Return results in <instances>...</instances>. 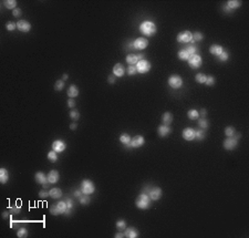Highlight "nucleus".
Wrapping results in <instances>:
<instances>
[{"label":"nucleus","mask_w":249,"mask_h":238,"mask_svg":"<svg viewBox=\"0 0 249 238\" xmlns=\"http://www.w3.org/2000/svg\"><path fill=\"white\" fill-rule=\"evenodd\" d=\"M187 116H188L189 120H197L199 118L198 111L195 109H190L188 112H187Z\"/></svg>","instance_id":"obj_30"},{"label":"nucleus","mask_w":249,"mask_h":238,"mask_svg":"<svg viewBox=\"0 0 249 238\" xmlns=\"http://www.w3.org/2000/svg\"><path fill=\"white\" fill-rule=\"evenodd\" d=\"M65 149H66V144L62 140H55L52 143V149L57 153H62Z\"/></svg>","instance_id":"obj_11"},{"label":"nucleus","mask_w":249,"mask_h":238,"mask_svg":"<svg viewBox=\"0 0 249 238\" xmlns=\"http://www.w3.org/2000/svg\"><path fill=\"white\" fill-rule=\"evenodd\" d=\"M218 58H219V61H221V62H226V61L229 59L228 52L224 50V51H223V53H221L220 55H218Z\"/></svg>","instance_id":"obj_45"},{"label":"nucleus","mask_w":249,"mask_h":238,"mask_svg":"<svg viewBox=\"0 0 249 238\" xmlns=\"http://www.w3.org/2000/svg\"><path fill=\"white\" fill-rule=\"evenodd\" d=\"M198 113H199V116H202V118H205V116L207 115V111H206L205 109H202V110H200V111L198 112Z\"/></svg>","instance_id":"obj_56"},{"label":"nucleus","mask_w":249,"mask_h":238,"mask_svg":"<svg viewBox=\"0 0 249 238\" xmlns=\"http://www.w3.org/2000/svg\"><path fill=\"white\" fill-rule=\"evenodd\" d=\"M76 127H78V124H76V123H71V124H70V129H71V130H76Z\"/></svg>","instance_id":"obj_59"},{"label":"nucleus","mask_w":249,"mask_h":238,"mask_svg":"<svg viewBox=\"0 0 249 238\" xmlns=\"http://www.w3.org/2000/svg\"><path fill=\"white\" fill-rule=\"evenodd\" d=\"M238 145V140H236L235 137H227L224 141V149L227 151H231L235 149Z\"/></svg>","instance_id":"obj_9"},{"label":"nucleus","mask_w":249,"mask_h":238,"mask_svg":"<svg viewBox=\"0 0 249 238\" xmlns=\"http://www.w3.org/2000/svg\"><path fill=\"white\" fill-rule=\"evenodd\" d=\"M206 134H205V130L203 129H198L195 131V139L198 140V141H202V140L205 139Z\"/></svg>","instance_id":"obj_32"},{"label":"nucleus","mask_w":249,"mask_h":238,"mask_svg":"<svg viewBox=\"0 0 249 238\" xmlns=\"http://www.w3.org/2000/svg\"><path fill=\"white\" fill-rule=\"evenodd\" d=\"M17 28L21 32H29L31 30V23L27 20H19L17 22Z\"/></svg>","instance_id":"obj_13"},{"label":"nucleus","mask_w":249,"mask_h":238,"mask_svg":"<svg viewBox=\"0 0 249 238\" xmlns=\"http://www.w3.org/2000/svg\"><path fill=\"white\" fill-rule=\"evenodd\" d=\"M132 137L129 136L127 133H122L120 135V142L122 144H124L126 147H129V143H131Z\"/></svg>","instance_id":"obj_24"},{"label":"nucleus","mask_w":249,"mask_h":238,"mask_svg":"<svg viewBox=\"0 0 249 238\" xmlns=\"http://www.w3.org/2000/svg\"><path fill=\"white\" fill-rule=\"evenodd\" d=\"M17 236L19 238H25L28 236V229L25 228V227H20L18 229V232H17Z\"/></svg>","instance_id":"obj_37"},{"label":"nucleus","mask_w":249,"mask_h":238,"mask_svg":"<svg viewBox=\"0 0 249 238\" xmlns=\"http://www.w3.org/2000/svg\"><path fill=\"white\" fill-rule=\"evenodd\" d=\"M82 191L81 189H76V191H74V196L76 197V198H80L81 196H82Z\"/></svg>","instance_id":"obj_54"},{"label":"nucleus","mask_w":249,"mask_h":238,"mask_svg":"<svg viewBox=\"0 0 249 238\" xmlns=\"http://www.w3.org/2000/svg\"><path fill=\"white\" fill-rule=\"evenodd\" d=\"M151 202H152V199L149 198V194L142 193L137 196V198L135 200V205L139 209H147L151 206Z\"/></svg>","instance_id":"obj_2"},{"label":"nucleus","mask_w":249,"mask_h":238,"mask_svg":"<svg viewBox=\"0 0 249 238\" xmlns=\"http://www.w3.org/2000/svg\"><path fill=\"white\" fill-rule=\"evenodd\" d=\"M133 45H134V48L136 50H143L149 45V40L144 37H139L133 42Z\"/></svg>","instance_id":"obj_10"},{"label":"nucleus","mask_w":249,"mask_h":238,"mask_svg":"<svg viewBox=\"0 0 249 238\" xmlns=\"http://www.w3.org/2000/svg\"><path fill=\"white\" fill-rule=\"evenodd\" d=\"M65 203H66V206H68V208H73V206H74V202L72 200V199L68 197V198L65 199Z\"/></svg>","instance_id":"obj_49"},{"label":"nucleus","mask_w":249,"mask_h":238,"mask_svg":"<svg viewBox=\"0 0 249 238\" xmlns=\"http://www.w3.org/2000/svg\"><path fill=\"white\" fill-rule=\"evenodd\" d=\"M47 156H48V159H49L50 162H52V163H54V162L58 161V153L54 152L53 149H52V151H50Z\"/></svg>","instance_id":"obj_34"},{"label":"nucleus","mask_w":249,"mask_h":238,"mask_svg":"<svg viewBox=\"0 0 249 238\" xmlns=\"http://www.w3.org/2000/svg\"><path fill=\"white\" fill-rule=\"evenodd\" d=\"M223 51H224V48L219 45H212L209 47V52H210L212 55H216V57H218V55H221Z\"/></svg>","instance_id":"obj_18"},{"label":"nucleus","mask_w":249,"mask_h":238,"mask_svg":"<svg viewBox=\"0 0 249 238\" xmlns=\"http://www.w3.org/2000/svg\"><path fill=\"white\" fill-rule=\"evenodd\" d=\"M114 237L115 238H123V237H125V236H124V234H122V233H116L114 235Z\"/></svg>","instance_id":"obj_58"},{"label":"nucleus","mask_w":249,"mask_h":238,"mask_svg":"<svg viewBox=\"0 0 249 238\" xmlns=\"http://www.w3.org/2000/svg\"><path fill=\"white\" fill-rule=\"evenodd\" d=\"M63 88H64V81L63 80H58L54 84V89L57 91H62Z\"/></svg>","instance_id":"obj_41"},{"label":"nucleus","mask_w":249,"mask_h":238,"mask_svg":"<svg viewBox=\"0 0 249 238\" xmlns=\"http://www.w3.org/2000/svg\"><path fill=\"white\" fill-rule=\"evenodd\" d=\"M226 6L233 11V10L237 9V8H239L241 6V1H238V0H229V1H227Z\"/></svg>","instance_id":"obj_27"},{"label":"nucleus","mask_w":249,"mask_h":238,"mask_svg":"<svg viewBox=\"0 0 249 238\" xmlns=\"http://www.w3.org/2000/svg\"><path fill=\"white\" fill-rule=\"evenodd\" d=\"M49 195L51 198L53 199H59L62 197V191L58 187H54V188H51L49 191Z\"/></svg>","instance_id":"obj_21"},{"label":"nucleus","mask_w":249,"mask_h":238,"mask_svg":"<svg viewBox=\"0 0 249 238\" xmlns=\"http://www.w3.org/2000/svg\"><path fill=\"white\" fill-rule=\"evenodd\" d=\"M68 106H69L70 109H72V108H74L75 106V101L73 99H71L70 98L69 101H68Z\"/></svg>","instance_id":"obj_53"},{"label":"nucleus","mask_w":249,"mask_h":238,"mask_svg":"<svg viewBox=\"0 0 249 238\" xmlns=\"http://www.w3.org/2000/svg\"><path fill=\"white\" fill-rule=\"evenodd\" d=\"M206 79H207V75L205 74V73H197L196 76H195V80H196V82H198L200 84H203L206 82Z\"/></svg>","instance_id":"obj_33"},{"label":"nucleus","mask_w":249,"mask_h":238,"mask_svg":"<svg viewBox=\"0 0 249 238\" xmlns=\"http://www.w3.org/2000/svg\"><path fill=\"white\" fill-rule=\"evenodd\" d=\"M178 58L180 60H183V61H187L188 58H189V55L187 53V51H186V50L183 49L178 52Z\"/></svg>","instance_id":"obj_38"},{"label":"nucleus","mask_w":249,"mask_h":238,"mask_svg":"<svg viewBox=\"0 0 249 238\" xmlns=\"http://www.w3.org/2000/svg\"><path fill=\"white\" fill-rule=\"evenodd\" d=\"M70 118L74 121H78L80 119V113L76 110H72V111H70Z\"/></svg>","instance_id":"obj_43"},{"label":"nucleus","mask_w":249,"mask_h":238,"mask_svg":"<svg viewBox=\"0 0 249 238\" xmlns=\"http://www.w3.org/2000/svg\"><path fill=\"white\" fill-rule=\"evenodd\" d=\"M115 78H116L115 75H110L109 79H108V81H109L110 84H113V83H114V82H115Z\"/></svg>","instance_id":"obj_55"},{"label":"nucleus","mask_w":249,"mask_h":238,"mask_svg":"<svg viewBox=\"0 0 249 238\" xmlns=\"http://www.w3.org/2000/svg\"><path fill=\"white\" fill-rule=\"evenodd\" d=\"M6 28H7L8 31H15V30L17 29V23L12 22V21H9V22H7Z\"/></svg>","instance_id":"obj_44"},{"label":"nucleus","mask_w":249,"mask_h":238,"mask_svg":"<svg viewBox=\"0 0 249 238\" xmlns=\"http://www.w3.org/2000/svg\"><path fill=\"white\" fill-rule=\"evenodd\" d=\"M235 134H236V130H235V127H233V126H227V127L225 129V135H226L227 137H233Z\"/></svg>","instance_id":"obj_36"},{"label":"nucleus","mask_w":249,"mask_h":238,"mask_svg":"<svg viewBox=\"0 0 249 238\" xmlns=\"http://www.w3.org/2000/svg\"><path fill=\"white\" fill-rule=\"evenodd\" d=\"M55 205H57V207H58V210H59L60 215H61V214H64L65 212H66V209H68V206H66L65 200H60V202H58Z\"/></svg>","instance_id":"obj_28"},{"label":"nucleus","mask_w":249,"mask_h":238,"mask_svg":"<svg viewBox=\"0 0 249 238\" xmlns=\"http://www.w3.org/2000/svg\"><path fill=\"white\" fill-rule=\"evenodd\" d=\"M126 72H127V74L129 75H135L136 73H137L135 65H129V67H127V70H126Z\"/></svg>","instance_id":"obj_46"},{"label":"nucleus","mask_w":249,"mask_h":238,"mask_svg":"<svg viewBox=\"0 0 249 238\" xmlns=\"http://www.w3.org/2000/svg\"><path fill=\"white\" fill-rule=\"evenodd\" d=\"M182 136L185 141H193V140H195V130L190 129V127H186V129L183 130Z\"/></svg>","instance_id":"obj_14"},{"label":"nucleus","mask_w":249,"mask_h":238,"mask_svg":"<svg viewBox=\"0 0 249 238\" xmlns=\"http://www.w3.org/2000/svg\"><path fill=\"white\" fill-rule=\"evenodd\" d=\"M50 214H51V215H53V216H58V215H60L57 205H52V206L50 207Z\"/></svg>","instance_id":"obj_48"},{"label":"nucleus","mask_w":249,"mask_h":238,"mask_svg":"<svg viewBox=\"0 0 249 238\" xmlns=\"http://www.w3.org/2000/svg\"><path fill=\"white\" fill-rule=\"evenodd\" d=\"M10 212H4V213H2V217H4V218L5 219H7V218H9V216H10Z\"/></svg>","instance_id":"obj_57"},{"label":"nucleus","mask_w":249,"mask_h":238,"mask_svg":"<svg viewBox=\"0 0 249 238\" xmlns=\"http://www.w3.org/2000/svg\"><path fill=\"white\" fill-rule=\"evenodd\" d=\"M198 126L200 127V129H203V130L208 129L209 122L206 119H205V118H202V119L198 120Z\"/></svg>","instance_id":"obj_35"},{"label":"nucleus","mask_w":249,"mask_h":238,"mask_svg":"<svg viewBox=\"0 0 249 238\" xmlns=\"http://www.w3.org/2000/svg\"><path fill=\"white\" fill-rule=\"evenodd\" d=\"M193 40V33L186 30V31H182L180 33L177 35V41L180 43H190Z\"/></svg>","instance_id":"obj_7"},{"label":"nucleus","mask_w":249,"mask_h":238,"mask_svg":"<svg viewBox=\"0 0 249 238\" xmlns=\"http://www.w3.org/2000/svg\"><path fill=\"white\" fill-rule=\"evenodd\" d=\"M185 50L187 51V53H188L189 55H196V53L198 52V48H197L195 45H188L186 48H185Z\"/></svg>","instance_id":"obj_31"},{"label":"nucleus","mask_w":249,"mask_h":238,"mask_svg":"<svg viewBox=\"0 0 249 238\" xmlns=\"http://www.w3.org/2000/svg\"><path fill=\"white\" fill-rule=\"evenodd\" d=\"M4 5L7 9H11L15 10L17 8V1L16 0H5L4 1Z\"/></svg>","instance_id":"obj_29"},{"label":"nucleus","mask_w":249,"mask_h":238,"mask_svg":"<svg viewBox=\"0 0 249 238\" xmlns=\"http://www.w3.org/2000/svg\"><path fill=\"white\" fill-rule=\"evenodd\" d=\"M168 84L172 89L177 90V89H179V88H182V85H183V79H182L180 75H177V74L170 75L168 79Z\"/></svg>","instance_id":"obj_6"},{"label":"nucleus","mask_w":249,"mask_h":238,"mask_svg":"<svg viewBox=\"0 0 249 238\" xmlns=\"http://www.w3.org/2000/svg\"><path fill=\"white\" fill-rule=\"evenodd\" d=\"M203 39H204V35H203L202 32L196 31L195 33H193V40H194L195 42H196V41H202Z\"/></svg>","instance_id":"obj_42"},{"label":"nucleus","mask_w":249,"mask_h":238,"mask_svg":"<svg viewBox=\"0 0 249 238\" xmlns=\"http://www.w3.org/2000/svg\"><path fill=\"white\" fill-rule=\"evenodd\" d=\"M48 196H50L49 195V192H47V191H40L39 192V197L40 198H47Z\"/></svg>","instance_id":"obj_50"},{"label":"nucleus","mask_w":249,"mask_h":238,"mask_svg":"<svg viewBox=\"0 0 249 238\" xmlns=\"http://www.w3.org/2000/svg\"><path fill=\"white\" fill-rule=\"evenodd\" d=\"M20 207H18V206H13V207H10V213L11 214H18L20 213Z\"/></svg>","instance_id":"obj_52"},{"label":"nucleus","mask_w":249,"mask_h":238,"mask_svg":"<svg viewBox=\"0 0 249 238\" xmlns=\"http://www.w3.org/2000/svg\"><path fill=\"white\" fill-rule=\"evenodd\" d=\"M187 62H188L189 67H190L192 69H198V68H200V65L203 64L202 57H200L198 53L193 55H189Z\"/></svg>","instance_id":"obj_5"},{"label":"nucleus","mask_w":249,"mask_h":238,"mask_svg":"<svg viewBox=\"0 0 249 238\" xmlns=\"http://www.w3.org/2000/svg\"><path fill=\"white\" fill-rule=\"evenodd\" d=\"M172 132V129H170V126L169 125H159L158 129H157V134H158L161 137H165V136H167L168 134H170Z\"/></svg>","instance_id":"obj_16"},{"label":"nucleus","mask_w":249,"mask_h":238,"mask_svg":"<svg viewBox=\"0 0 249 238\" xmlns=\"http://www.w3.org/2000/svg\"><path fill=\"white\" fill-rule=\"evenodd\" d=\"M79 200L82 205H88V204H90V202H91V199H90V195H85V194H83V195H82V196L79 198Z\"/></svg>","instance_id":"obj_39"},{"label":"nucleus","mask_w":249,"mask_h":238,"mask_svg":"<svg viewBox=\"0 0 249 238\" xmlns=\"http://www.w3.org/2000/svg\"><path fill=\"white\" fill-rule=\"evenodd\" d=\"M162 121H163L164 125H170V123L173 122V114L169 112H165L162 116Z\"/></svg>","instance_id":"obj_25"},{"label":"nucleus","mask_w":249,"mask_h":238,"mask_svg":"<svg viewBox=\"0 0 249 238\" xmlns=\"http://www.w3.org/2000/svg\"><path fill=\"white\" fill-rule=\"evenodd\" d=\"M157 31V27L153 21L145 20L139 25V32L145 37H153Z\"/></svg>","instance_id":"obj_1"},{"label":"nucleus","mask_w":249,"mask_h":238,"mask_svg":"<svg viewBox=\"0 0 249 238\" xmlns=\"http://www.w3.org/2000/svg\"><path fill=\"white\" fill-rule=\"evenodd\" d=\"M139 61V58H137V55H134V53H129V55H127V57H126V62H127L129 65H135Z\"/></svg>","instance_id":"obj_26"},{"label":"nucleus","mask_w":249,"mask_h":238,"mask_svg":"<svg viewBox=\"0 0 249 238\" xmlns=\"http://www.w3.org/2000/svg\"><path fill=\"white\" fill-rule=\"evenodd\" d=\"M124 236L127 238H137L139 235V232H137L134 227H129V228H125Z\"/></svg>","instance_id":"obj_20"},{"label":"nucleus","mask_w":249,"mask_h":238,"mask_svg":"<svg viewBox=\"0 0 249 238\" xmlns=\"http://www.w3.org/2000/svg\"><path fill=\"white\" fill-rule=\"evenodd\" d=\"M81 191L85 195H91L95 192V185L90 179H83L81 182Z\"/></svg>","instance_id":"obj_3"},{"label":"nucleus","mask_w":249,"mask_h":238,"mask_svg":"<svg viewBox=\"0 0 249 238\" xmlns=\"http://www.w3.org/2000/svg\"><path fill=\"white\" fill-rule=\"evenodd\" d=\"M69 79V75L68 74H63V76H62V80H63V81H65V80H68Z\"/></svg>","instance_id":"obj_61"},{"label":"nucleus","mask_w":249,"mask_h":238,"mask_svg":"<svg viewBox=\"0 0 249 238\" xmlns=\"http://www.w3.org/2000/svg\"><path fill=\"white\" fill-rule=\"evenodd\" d=\"M145 143V139L144 136L142 135H136L133 139L131 140V143H129V147H134V149H137V147H141L143 146Z\"/></svg>","instance_id":"obj_8"},{"label":"nucleus","mask_w":249,"mask_h":238,"mask_svg":"<svg viewBox=\"0 0 249 238\" xmlns=\"http://www.w3.org/2000/svg\"><path fill=\"white\" fill-rule=\"evenodd\" d=\"M21 15H22V13H21V9H19V8H16L15 10H12V16L16 17V18L20 17Z\"/></svg>","instance_id":"obj_51"},{"label":"nucleus","mask_w":249,"mask_h":238,"mask_svg":"<svg viewBox=\"0 0 249 238\" xmlns=\"http://www.w3.org/2000/svg\"><path fill=\"white\" fill-rule=\"evenodd\" d=\"M47 177H48V182H49L50 184H55V183H58V181H59L60 174L57 169H52V171H50L49 174L47 175Z\"/></svg>","instance_id":"obj_15"},{"label":"nucleus","mask_w":249,"mask_h":238,"mask_svg":"<svg viewBox=\"0 0 249 238\" xmlns=\"http://www.w3.org/2000/svg\"><path fill=\"white\" fill-rule=\"evenodd\" d=\"M205 84L208 85V86H212V85L215 84V78L214 76H212V75H207V79H206V82H205Z\"/></svg>","instance_id":"obj_47"},{"label":"nucleus","mask_w":249,"mask_h":238,"mask_svg":"<svg viewBox=\"0 0 249 238\" xmlns=\"http://www.w3.org/2000/svg\"><path fill=\"white\" fill-rule=\"evenodd\" d=\"M162 194L163 192L159 187H152L149 192V196L152 200H158L162 197Z\"/></svg>","instance_id":"obj_12"},{"label":"nucleus","mask_w":249,"mask_h":238,"mask_svg":"<svg viewBox=\"0 0 249 238\" xmlns=\"http://www.w3.org/2000/svg\"><path fill=\"white\" fill-rule=\"evenodd\" d=\"M9 179V172L7 169H0V182L1 184H6Z\"/></svg>","instance_id":"obj_23"},{"label":"nucleus","mask_w":249,"mask_h":238,"mask_svg":"<svg viewBox=\"0 0 249 238\" xmlns=\"http://www.w3.org/2000/svg\"><path fill=\"white\" fill-rule=\"evenodd\" d=\"M116 228L119 229V230H125L126 228V222H125L124 219H120L116 222Z\"/></svg>","instance_id":"obj_40"},{"label":"nucleus","mask_w":249,"mask_h":238,"mask_svg":"<svg viewBox=\"0 0 249 238\" xmlns=\"http://www.w3.org/2000/svg\"><path fill=\"white\" fill-rule=\"evenodd\" d=\"M66 93H68V95H69V98H71V99H74V98H76V96L79 95V93H80L79 88H78V86H76L75 84L70 85Z\"/></svg>","instance_id":"obj_19"},{"label":"nucleus","mask_w":249,"mask_h":238,"mask_svg":"<svg viewBox=\"0 0 249 238\" xmlns=\"http://www.w3.org/2000/svg\"><path fill=\"white\" fill-rule=\"evenodd\" d=\"M135 68H136V71H137V73H141V74H145V73H147L151 68H152V64H151V62L147 61V60H139V62L135 64Z\"/></svg>","instance_id":"obj_4"},{"label":"nucleus","mask_w":249,"mask_h":238,"mask_svg":"<svg viewBox=\"0 0 249 238\" xmlns=\"http://www.w3.org/2000/svg\"><path fill=\"white\" fill-rule=\"evenodd\" d=\"M35 182L38 184H40V185H43L45 183L48 182V177H47L42 172H37L35 175Z\"/></svg>","instance_id":"obj_22"},{"label":"nucleus","mask_w":249,"mask_h":238,"mask_svg":"<svg viewBox=\"0 0 249 238\" xmlns=\"http://www.w3.org/2000/svg\"><path fill=\"white\" fill-rule=\"evenodd\" d=\"M125 73V69L122 63H116L113 67V75H115L116 78H121L123 76Z\"/></svg>","instance_id":"obj_17"},{"label":"nucleus","mask_w":249,"mask_h":238,"mask_svg":"<svg viewBox=\"0 0 249 238\" xmlns=\"http://www.w3.org/2000/svg\"><path fill=\"white\" fill-rule=\"evenodd\" d=\"M49 186H50V183H49V182H47V183H45L43 185H42V187H43L45 189L49 188Z\"/></svg>","instance_id":"obj_60"}]
</instances>
